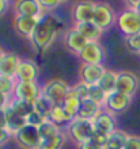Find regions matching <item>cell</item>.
I'll use <instances>...</instances> for the list:
<instances>
[{"label": "cell", "instance_id": "4fadbf2b", "mask_svg": "<svg viewBox=\"0 0 140 149\" xmlns=\"http://www.w3.org/2000/svg\"><path fill=\"white\" fill-rule=\"evenodd\" d=\"M41 18V16H39ZM39 18H35V16H25V15H15L14 16V20H12V24H14V29L15 31L19 34L20 37H25V38H30L33 31H34L35 26L38 23Z\"/></svg>", "mask_w": 140, "mask_h": 149}, {"label": "cell", "instance_id": "3957f363", "mask_svg": "<svg viewBox=\"0 0 140 149\" xmlns=\"http://www.w3.org/2000/svg\"><path fill=\"white\" fill-rule=\"evenodd\" d=\"M120 31L125 37L135 36L140 33V11L137 8H127L117 15L116 20Z\"/></svg>", "mask_w": 140, "mask_h": 149}, {"label": "cell", "instance_id": "7402d4cb", "mask_svg": "<svg viewBox=\"0 0 140 149\" xmlns=\"http://www.w3.org/2000/svg\"><path fill=\"white\" fill-rule=\"evenodd\" d=\"M80 104H82V100L76 96V94H75L74 91L70 90V92H68V95H67L65 100L63 102V107H64L65 113L70 115L71 119H74V118L78 117Z\"/></svg>", "mask_w": 140, "mask_h": 149}, {"label": "cell", "instance_id": "277c9868", "mask_svg": "<svg viewBox=\"0 0 140 149\" xmlns=\"http://www.w3.org/2000/svg\"><path fill=\"white\" fill-rule=\"evenodd\" d=\"M71 87L61 79H52L42 87V95L52 104H63Z\"/></svg>", "mask_w": 140, "mask_h": 149}, {"label": "cell", "instance_id": "ac0fdd59", "mask_svg": "<svg viewBox=\"0 0 140 149\" xmlns=\"http://www.w3.org/2000/svg\"><path fill=\"white\" fill-rule=\"evenodd\" d=\"M19 63H20V58L18 56L14 54V53H10V52H6L3 58L0 60V74L15 79Z\"/></svg>", "mask_w": 140, "mask_h": 149}, {"label": "cell", "instance_id": "603a6c76", "mask_svg": "<svg viewBox=\"0 0 140 149\" xmlns=\"http://www.w3.org/2000/svg\"><path fill=\"white\" fill-rule=\"evenodd\" d=\"M128 137H129V134H127L122 130L116 129L114 132H112L109 134V138H108L105 149H124Z\"/></svg>", "mask_w": 140, "mask_h": 149}, {"label": "cell", "instance_id": "9a60e30c", "mask_svg": "<svg viewBox=\"0 0 140 149\" xmlns=\"http://www.w3.org/2000/svg\"><path fill=\"white\" fill-rule=\"evenodd\" d=\"M38 76V67L31 60H20L15 74L16 81H35Z\"/></svg>", "mask_w": 140, "mask_h": 149}, {"label": "cell", "instance_id": "bcb514c9", "mask_svg": "<svg viewBox=\"0 0 140 149\" xmlns=\"http://www.w3.org/2000/svg\"><path fill=\"white\" fill-rule=\"evenodd\" d=\"M61 1H65V0H61Z\"/></svg>", "mask_w": 140, "mask_h": 149}, {"label": "cell", "instance_id": "8992f818", "mask_svg": "<svg viewBox=\"0 0 140 149\" xmlns=\"http://www.w3.org/2000/svg\"><path fill=\"white\" fill-rule=\"evenodd\" d=\"M117 20V16L110 7V4L103 3V1H98L95 3V11H94L93 22L98 24L102 30L112 27V24Z\"/></svg>", "mask_w": 140, "mask_h": 149}, {"label": "cell", "instance_id": "ab89813d", "mask_svg": "<svg viewBox=\"0 0 140 149\" xmlns=\"http://www.w3.org/2000/svg\"><path fill=\"white\" fill-rule=\"evenodd\" d=\"M0 127H7V117H6V109H0Z\"/></svg>", "mask_w": 140, "mask_h": 149}, {"label": "cell", "instance_id": "7bdbcfd3", "mask_svg": "<svg viewBox=\"0 0 140 149\" xmlns=\"http://www.w3.org/2000/svg\"><path fill=\"white\" fill-rule=\"evenodd\" d=\"M7 7H8V0H0V16L7 11Z\"/></svg>", "mask_w": 140, "mask_h": 149}, {"label": "cell", "instance_id": "5bb4252c", "mask_svg": "<svg viewBox=\"0 0 140 149\" xmlns=\"http://www.w3.org/2000/svg\"><path fill=\"white\" fill-rule=\"evenodd\" d=\"M14 11H15V15L35 16V18H39L45 14L37 0H15Z\"/></svg>", "mask_w": 140, "mask_h": 149}, {"label": "cell", "instance_id": "d4e9b609", "mask_svg": "<svg viewBox=\"0 0 140 149\" xmlns=\"http://www.w3.org/2000/svg\"><path fill=\"white\" fill-rule=\"evenodd\" d=\"M48 119H51L52 122H55L56 125L61 126V125H68L72 119L70 118V115L65 113L64 110V107L63 104H53L51 110V114H49V117Z\"/></svg>", "mask_w": 140, "mask_h": 149}, {"label": "cell", "instance_id": "6da1fadb", "mask_svg": "<svg viewBox=\"0 0 140 149\" xmlns=\"http://www.w3.org/2000/svg\"><path fill=\"white\" fill-rule=\"evenodd\" d=\"M56 34H57V24H56L53 16L46 12L39 18L38 23L29 39L37 50L42 52L51 46V43L56 38Z\"/></svg>", "mask_w": 140, "mask_h": 149}, {"label": "cell", "instance_id": "e575fe53", "mask_svg": "<svg viewBox=\"0 0 140 149\" xmlns=\"http://www.w3.org/2000/svg\"><path fill=\"white\" fill-rule=\"evenodd\" d=\"M108 138H109V134L108 133H105V132H102V130L94 127V133H93V137H91V140H93L94 142H97L98 145H101V146L105 148L106 142H108Z\"/></svg>", "mask_w": 140, "mask_h": 149}, {"label": "cell", "instance_id": "2e32d148", "mask_svg": "<svg viewBox=\"0 0 140 149\" xmlns=\"http://www.w3.org/2000/svg\"><path fill=\"white\" fill-rule=\"evenodd\" d=\"M64 41H65L67 47H68L72 53H75V54H79V53L84 49L86 45L89 43V41L84 38V36H83L76 27H72L67 31Z\"/></svg>", "mask_w": 140, "mask_h": 149}, {"label": "cell", "instance_id": "74e56055", "mask_svg": "<svg viewBox=\"0 0 140 149\" xmlns=\"http://www.w3.org/2000/svg\"><path fill=\"white\" fill-rule=\"evenodd\" d=\"M12 136H14V134H12L7 127H0V146L4 145V144H7Z\"/></svg>", "mask_w": 140, "mask_h": 149}, {"label": "cell", "instance_id": "cb8c5ba5", "mask_svg": "<svg viewBox=\"0 0 140 149\" xmlns=\"http://www.w3.org/2000/svg\"><path fill=\"white\" fill-rule=\"evenodd\" d=\"M98 84H99V87H101L108 95L114 92V91L117 90V73L114 71L106 69L105 73L102 74L101 80L98 81Z\"/></svg>", "mask_w": 140, "mask_h": 149}, {"label": "cell", "instance_id": "83f0119b", "mask_svg": "<svg viewBox=\"0 0 140 149\" xmlns=\"http://www.w3.org/2000/svg\"><path fill=\"white\" fill-rule=\"evenodd\" d=\"M38 132H39L41 138H42V140H46V138H51L60 133V126L56 125L55 122H52L51 119H46V121L38 127Z\"/></svg>", "mask_w": 140, "mask_h": 149}, {"label": "cell", "instance_id": "60d3db41", "mask_svg": "<svg viewBox=\"0 0 140 149\" xmlns=\"http://www.w3.org/2000/svg\"><path fill=\"white\" fill-rule=\"evenodd\" d=\"M8 103H10L8 96L4 95L3 92H0V109H6V107L8 106Z\"/></svg>", "mask_w": 140, "mask_h": 149}, {"label": "cell", "instance_id": "5b68a950", "mask_svg": "<svg viewBox=\"0 0 140 149\" xmlns=\"http://www.w3.org/2000/svg\"><path fill=\"white\" fill-rule=\"evenodd\" d=\"M14 140L20 148L23 149H38L42 138L39 136L38 127L31 125H26L14 133Z\"/></svg>", "mask_w": 140, "mask_h": 149}, {"label": "cell", "instance_id": "44dd1931", "mask_svg": "<svg viewBox=\"0 0 140 149\" xmlns=\"http://www.w3.org/2000/svg\"><path fill=\"white\" fill-rule=\"evenodd\" d=\"M6 117H7V129L11 132L12 134L16 133L19 129H22L23 126H26V118L19 115L18 113L12 110L10 104L6 107Z\"/></svg>", "mask_w": 140, "mask_h": 149}, {"label": "cell", "instance_id": "8fae6325", "mask_svg": "<svg viewBox=\"0 0 140 149\" xmlns=\"http://www.w3.org/2000/svg\"><path fill=\"white\" fill-rule=\"evenodd\" d=\"M78 57L82 64H102L105 58V52L98 42H89Z\"/></svg>", "mask_w": 140, "mask_h": 149}, {"label": "cell", "instance_id": "7c38bea8", "mask_svg": "<svg viewBox=\"0 0 140 149\" xmlns=\"http://www.w3.org/2000/svg\"><path fill=\"white\" fill-rule=\"evenodd\" d=\"M105 71L106 69L102 64H82L79 68V79L89 86L98 84Z\"/></svg>", "mask_w": 140, "mask_h": 149}, {"label": "cell", "instance_id": "f1b7e54d", "mask_svg": "<svg viewBox=\"0 0 140 149\" xmlns=\"http://www.w3.org/2000/svg\"><path fill=\"white\" fill-rule=\"evenodd\" d=\"M108 98V94L102 90L99 84H91L90 86V91H89V99H91L93 102L98 103L99 106H103Z\"/></svg>", "mask_w": 140, "mask_h": 149}, {"label": "cell", "instance_id": "484cf974", "mask_svg": "<svg viewBox=\"0 0 140 149\" xmlns=\"http://www.w3.org/2000/svg\"><path fill=\"white\" fill-rule=\"evenodd\" d=\"M10 107H11L12 110L18 113L19 115L22 117H27L30 113L34 111V103L33 102H29V100H23V99H16L14 98L12 100H10Z\"/></svg>", "mask_w": 140, "mask_h": 149}, {"label": "cell", "instance_id": "30bf717a", "mask_svg": "<svg viewBox=\"0 0 140 149\" xmlns=\"http://www.w3.org/2000/svg\"><path fill=\"white\" fill-rule=\"evenodd\" d=\"M139 77L135 73L128 71H122L117 73V90L118 92L133 96L139 88Z\"/></svg>", "mask_w": 140, "mask_h": 149}, {"label": "cell", "instance_id": "52a82bcc", "mask_svg": "<svg viewBox=\"0 0 140 149\" xmlns=\"http://www.w3.org/2000/svg\"><path fill=\"white\" fill-rule=\"evenodd\" d=\"M42 95V88L35 81H16L14 88V96L16 99H23L34 103Z\"/></svg>", "mask_w": 140, "mask_h": 149}, {"label": "cell", "instance_id": "9c48e42d", "mask_svg": "<svg viewBox=\"0 0 140 149\" xmlns=\"http://www.w3.org/2000/svg\"><path fill=\"white\" fill-rule=\"evenodd\" d=\"M94 11H95V3L91 0H80L72 6V19L76 23H83V22H91L94 18Z\"/></svg>", "mask_w": 140, "mask_h": 149}, {"label": "cell", "instance_id": "d6a6232c", "mask_svg": "<svg viewBox=\"0 0 140 149\" xmlns=\"http://www.w3.org/2000/svg\"><path fill=\"white\" fill-rule=\"evenodd\" d=\"M125 45L131 52H135V53L140 54V33L135 34V36L125 37Z\"/></svg>", "mask_w": 140, "mask_h": 149}, {"label": "cell", "instance_id": "ee69618b", "mask_svg": "<svg viewBox=\"0 0 140 149\" xmlns=\"http://www.w3.org/2000/svg\"><path fill=\"white\" fill-rule=\"evenodd\" d=\"M4 53H6V52L3 50V49H1V47H0V60L3 58V56H4Z\"/></svg>", "mask_w": 140, "mask_h": 149}, {"label": "cell", "instance_id": "f6af8a7d", "mask_svg": "<svg viewBox=\"0 0 140 149\" xmlns=\"http://www.w3.org/2000/svg\"><path fill=\"white\" fill-rule=\"evenodd\" d=\"M137 10H139V11H140V7H139V8H137Z\"/></svg>", "mask_w": 140, "mask_h": 149}, {"label": "cell", "instance_id": "1f68e13d", "mask_svg": "<svg viewBox=\"0 0 140 149\" xmlns=\"http://www.w3.org/2000/svg\"><path fill=\"white\" fill-rule=\"evenodd\" d=\"M71 90L74 91L76 96H78L80 100H84V99H89V91H90V86L87 83L82 81V80H79L75 86L71 87Z\"/></svg>", "mask_w": 140, "mask_h": 149}, {"label": "cell", "instance_id": "f35d334b", "mask_svg": "<svg viewBox=\"0 0 140 149\" xmlns=\"http://www.w3.org/2000/svg\"><path fill=\"white\" fill-rule=\"evenodd\" d=\"M78 149H105V148L101 145H98L97 142H94L93 140H89V141L83 142V144H79Z\"/></svg>", "mask_w": 140, "mask_h": 149}, {"label": "cell", "instance_id": "4dcf8cb0", "mask_svg": "<svg viewBox=\"0 0 140 149\" xmlns=\"http://www.w3.org/2000/svg\"><path fill=\"white\" fill-rule=\"evenodd\" d=\"M15 84H16V80L14 77H8V76L0 74V92H3L4 95L10 96L11 94H14Z\"/></svg>", "mask_w": 140, "mask_h": 149}, {"label": "cell", "instance_id": "836d02e7", "mask_svg": "<svg viewBox=\"0 0 140 149\" xmlns=\"http://www.w3.org/2000/svg\"><path fill=\"white\" fill-rule=\"evenodd\" d=\"M46 119L48 118H45L44 115H41L39 113H37V111L34 110L33 113H30L27 117H26V123L31 125V126H35V127H39Z\"/></svg>", "mask_w": 140, "mask_h": 149}, {"label": "cell", "instance_id": "d6986e66", "mask_svg": "<svg viewBox=\"0 0 140 149\" xmlns=\"http://www.w3.org/2000/svg\"><path fill=\"white\" fill-rule=\"evenodd\" d=\"M75 27L82 33L83 36H84V38L87 39L89 42H98V39H101L102 34H103V30H102L98 24L94 23L93 20H91V22L76 23Z\"/></svg>", "mask_w": 140, "mask_h": 149}, {"label": "cell", "instance_id": "b9f144b4", "mask_svg": "<svg viewBox=\"0 0 140 149\" xmlns=\"http://www.w3.org/2000/svg\"><path fill=\"white\" fill-rule=\"evenodd\" d=\"M125 3L128 4L129 8H139L140 7V0H125Z\"/></svg>", "mask_w": 140, "mask_h": 149}, {"label": "cell", "instance_id": "8d00e7d4", "mask_svg": "<svg viewBox=\"0 0 140 149\" xmlns=\"http://www.w3.org/2000/svg\"><path fill=\"white\" fill-rule=\"evenodd\" d=\"M124 149H140V137L139 136H133L129 134L127 144H125Z\"/></svg>", "mask_w": 140, "mask_h": 149}, {"label": "cell", "instance_id": "7a4b0ae2", "mask_svg": "<svg viewBox=\"0 0 140 149\" xmlns=\"http://www.w3.org/2000/svg\"><path fill=\"white\" fill-rule=\"evenodd\" d=\"M67 133L71 141H74L76 145L89 141L93 137L94 133V123L93 121L83 119V118H74L67 125Z\"/></svg>", "mask_w": 140, "mask_h": 149}, {"label": "cell", "instance_id": "4316f807", "mask_svg": "<svg viewBox=\"0 0 140 149\" xmlns=\"http://www.w3.org/2000/svg\"><path fill=\"white\" fill-rule=\"evenodd\" d=\"M64 144H65V136L60 132L53 137L42 140L38 149H61Z\"/></svg>", "mask_w": 140, "mask_h": 149}, {"label": "cell", "instance_id": "ba28073f", "mask_svg": "<svg viewBox=\"0 0 140 149\" xmlns=\"http://www.w3.org/2000/svg\"><path fill=\"white\" fill-rule=\"evenodd\" d=\"M131 103H132V96L122 94V92H118V91H114V92L108 95L103 106L112 114H121L125 110H128Z\"/></svg>", "mask_w": 140, "mask_h": 149}, {"label": "cell", "instance_id": "ffe728a7", "mask_svg": "<svg viewBox=\"0 0 140 149\" xmlns=\"http://www.w3.org/2000/svg\"><path fill=\"white\" fill-rule=\"evenodd\" d=\"M101 111H102V106H99L98 103L93 102L91 99H84V100H82V104H80V109H79L78 117L83 118V119L93 121L94 118L97 117Z\"/></svg>", "mask_w": 140, "mask_h": 149}, {"label": "cell", "instance_id": "d590c367", "mask_svg": "<svg viewBox=\"0 0 140 149\" xmlns=\"http://www.w3.org/2000/svg\"><path fill=\"white\" fill-rule=\"evenodd\" d=\"M37 1L39 3V6L42 7V10L45 12L53 11V10H56L63 3L61 0H37Z\"/></svg>", "mask_w": 140, "mask_h": 149}, {"label": "cell", "instance_id": "f546056e", "mask_svg": "<svg viewBox=\"0 0 140 149\" xmlns=\"http://www.w3.org/2000/svg\"><path fill=\"white\" fill-rule=\"evenodd\" d=\"M52 107H53V104H52L44 95H41V96L34 102V110L37 111V113H39L41 115H44L45 118L49 117Z\"/></svg>", "mask_w": 140, "mask_h": 149}, {"label": "cell", "instance_id": "e0dca14e", "mask_svg": "<svg viewBox=\"0 0 140 149\" xmlns=\"http://www.w3.org/2000/svg\"><path fill=\"white\" fill-rule=\"evenodd\" d=\"M93 123H94V127H95V129H99L108 134H110L112 132H114V130L117 129L116 127L117 121H116V118H114V114H112L108 110H102L101 113L93 119Z\"/></svg>", "mask_w": 140, "mask_h": 149}]
</instances>
